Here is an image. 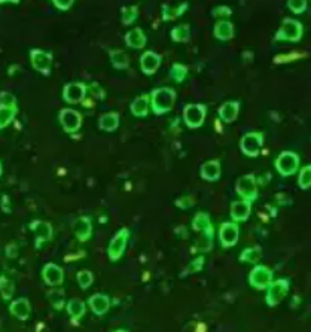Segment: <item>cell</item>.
Wrapping results in <instances>:
<instances>
[{
    "instance_id": "obj_1",
    "label": "cell",
    "mask_w": 311,
    "mask_h": 332,
    "mask_svg": "<svg viewBox=\"0 0 311 332\" xmlns=\"http://www.w3.org/2000/svg\"><path fill=\"white\" fill-rule=\"evenodd\" d=\"M151 102H152L154 113L164 115V113L173 109L175 102H176V91L173 88H168V87L154 89L152 95H151Z\"/></svg>"
},
{
    "instance_id": "obj_2",
    "label": "cell",
    "mask_w": 311,
    "mask_h": 332,
    "mask_svg": "<svg viewBox=\"0 0 311 332\" xmlns=\"http://www.w3.org/2000/svg\"><path fill=\"white\" fill-rule=\"evenodd\" d=\"M192 228L202 234V239L198 243V249L204 250V252L210 250L212 242H213V226L210 222V216L207 213H202V212L195 215V218L192 221Z\"/></svg>"
},
{
    "instance_id": "obj_3",
    "label": "cell",
    "mask_w": 311,
    "mask_h": 332,
    "mask_svg": "<svg viewBox=\"0 0 311 332\" xmlns=\"http://www.w3.org/2000/svg\"><path fill=\"white\" fill-rule=\"evenodd\" d=\"M275 169L283 177L295 175L299 169V156L292 151L282 152L275 159Z\"/></svg>"
},
{
    "instance_id": "obj_4",
    "label": "cell",
    "mask_w": 311,
    "mask_h": 332,
    "mask_svg": "<svg viewBox=\"0 0 311 332\" xmlns=\"http://www.w3.org/2000/svg\"><path fill=\"white\" fill-rule=\"evenodd\" d=\"M290 282L288 279H279V280H274L267 289V296H265V301L269 307H274V306H279L286 293L289 292Z\"/></svg>"
},
{
    "instance_id": "obj_5",
    "label": "cell",
    "mask_w": 311,
    "mask_h": 332,
    "mask_svg": "<svg viewBox=\"0 0 311 332\" xmlns=\"http://www.w3.org/2000/svg\"><path fill=\"white\" fill-rule=\"evenodd\" d=\"M302 24L296 20H290L286 18L283 24H282V28L277 31L275 35V41H288V42H298L301 41L302 38Z\"/></svg>"
},
{
    "instance_id": "obj_6",
    "label": "cell",
    "mask_w": 311,
    "mask_h": 332,
    "mask_svg": "<svg viewBox=\"0 0 311 332\" xmlns=\"http://www.w3.org/2000/svg\"><path fill=\"white\" fill-rule=\"evenodd\" d=\"M249 282L250 285L258 290H264L268 289V286L274 282L272 280V270L265 265H256L249 276Z\"/></svg>"
},
{
    "instance_id": "obj_7",
    "label": "cell",
    "mask_w": 311,
    "mask_h": 332,
    "mask_svg": "<svg viewBox=\"0 0 311 332\" xmlns=\"http://www.w3.org/2000/svg\"><path fill=\"white\" fill-rule=\"evenodd\" d=\"M207 108L204 105H188L183 109V119L189 128H198L204 124Z\"/></svg>"
},
{
    "instance_id": "obj_8",
    "label": "cell",
    "mask_w": 311,
    "mask_h": 332,
    "mask_svg": "<svg viewBox=\"0 0 311 332\" xmlns=\"http://www.w3.org/2000/svg\"><path fill=\"white\" fill-rule=\"evenodd\" d=\"M128 237H130V231L127 228H122L116 233V236L112 239L111 244H109V249H108V255L111 258V261H118L122 255H124V250L127 247V242H128Z\"/></svg>"
},
{
    "instance_id": "obj_9",
    "label": "cell",
    "mask_w": 311,
    "mask_h": 332,
    "mask_svg": "<svg viewBox=\"0 0 311 332\" xmlns=\"http://www.w3.org/2000/svg\"><path fill=\"white\" fill-rule=\"evenodd\" d=\"M235 188H237L238 195L245 200V201L252 203V201H255V200L258 198L256 179H255V176H252V175H246V176L240 177V179L237 180Z\"/></svg>"
},
{
    "instance_id": "obj_10",
    "label": "cell",
    "mask_w": 311,
    "mask_h": 332,
    "mask_svg": "<svg viewBox=\"0 0 311 332\" xmlns=\"http://www.w3.org/2000/svg\"><path fill=\"white\" fill-rule=\"evenodd\" d=\"M264 145V134L262 133H247L243 136L240 142V149L247 156H256L259 154Z\"/></svg>"
},
{
    "instance_id": "obj_11",
    "label": "cell",
    "mask_w": 311,
    "mask_h": 332,
    "mask_svg": "<svg viewBox=\"0 0 311 332\" xmlns=\"http://www.w3.org/2000/svg\"><path fill=\"white\" fill-rule=\"evenodd\" d=\"M60 122L66 133H76L82 125V115L73 109H63L60 112Z\"/></svg>"
},
{
    "instance_id": "obj_12",
    "label": "cell",
    "mask_w": 311,
    "mask_h": 332,
    "mask_svg": "<svg viewBox=\"0 0 311 332\" xmlns=\"http://www.w3.org/2000/svg\"><path fill=\"white\" fill-rule=\"evenodd\" d=\"M31 58V66L34 70H38L42 75H49L51 73V64H52V57L49 52H45L42 49H33L30 52Z\"/></svg>"
},
{
    "instance_id": "obj_13",
    "label": "cell",
    "mask_w": 311,
    "mask_h": 332,
    "mask_svg": "<svg viewBox=\"0 0 311 332\" xmlns=\"http://www.w3.org/2000/svg\"><path fill=\"white\" fill-rule=\"evenodd\" d=\"M87 95V85L82 82H72L67 84L63 89V98L64 102L75 105V103H81Z\"/></svg>"
},
{
    "instance_id": "obj_14",
    "label": "cell",
    "mask_w": 311,
    "mask_h": 332,
    "mask_svg": "<svg viewBox=\"0 0 311 332\" xmlns=\"http://www.w3.org/2000/svg\"><path fill=\"white\" fill-rule=\"evenodd\" d=\"M240 228L235 222H225L219 229V239L223 247H232L238 242Z\"/></svg>"
},
{
    "instance_id": "obj_15",
    "label": "cell",
    "mask_w": 311,
    "mask_h": 332,
    "mask_svg": "<svg viewBox=\"0 0 311 332\" xmlns=\"http://www.w3.org/2000/svg\"><path fill=\"white\" fill-rule=\"evenodd\" d=\"M30 229L34 233L36 236V247L39 249L41 244L45 243V242H49L52 239V226L49 223L42 221H34L31 222L30 225Z\"/></svg>"
},
{
    "instance_id": "obj_16",
    "label": "cell",
    "mask_w": 311,
    "mask_h": 332,
    "mask_svg": "<svg viewBox=\"0 0 311 332\" xmlns=\"http://www.w3.org/2000/svg\"><path fill=\"white\" fill-rule=\"evenodd\" d=\"M159 66H161V55H158L154 51L145 52L140 58V67L145 75H154Z\"/></svg>"
},
{
    "instance_id": "obj_17",
    "label": "cell",
    "mask_w": 311,
    "mask_h": 332,
    "mask_svg": "<svg viewBox=\"0 0 311 332\" xmlns=\"http://www.w3.org/2000/svg\"><path fill=\"white\" fill-rule=\"evenodd\" d=\"M42 276H44V280L46 285L49 286H57V285H61L63 283V270L55 264H46L42 271Z\"/></svg>"
},
{
    "instance_id": "obj_18",
    "label": "cell",
    "mask_w": 311,
    "mask_h": 332,
    "mask_svg": "<svg viewBox=\"0 0 311 332\" xmlns=\"http://www.w3.org/2000/svg\"><path fill=\"white\" fill-rule=\"evenodd\" d=\"M91 310L94 311L97 316H101L105 313H108L109 307H111V300L108 295H103V293H95L89 298L88 301Z\"/></svg>"
},
{
    "instance_id": "obj_19",
    "label": "cell",
    "mask_w": 311,
    "mask_h": 332,
    "mask_svg": "<svg viewBox=\"0 0 311 332\" xmlns=\"http://www.w3.org/2000/svg\"><path fill=\"white\" fill-rule=\"evenodd\" d=\"M73 231L76 234V237L81 242H87L91 234H92V225H91V219L87 216H82L79 219H76L73 223Z\"/></svg>"
},
{
    "instance_id": "obj_20",
    "label": "cell",
    "mask_w": 311,
    "mask_h": 332,
    "mask_svg": "<svg viewBox=\"0 0 311 332\" xmlns=\"http://www.w3.org/2000/svg\"><path fill=\"white\" fill-rule=\"evenodd\" d=\"M201 177L209 182H216L221 177V162L213 159L201 165Z\"/></svg>"
},
{
    "instance_id": "obj_21",
    "label": "cell",
    "mask_w": 311,
    "mask_h": 332,
    "mask_svg": "<svg viewBox=\"0 0 311 332\" xmlns=\"http://www.w3.org/2000/svg\"><path fill=\"white\" fill-rule=\"evenodd\" d=\"M250 209H252V203L249 201H234L231 206V216L235 222L246 221L250 215Z\"/></svg>"
},
{
    "instance_id": "obj_22",
    "label": "cell",
    "mask_w": 311,
    "mask_h": 332,
    "mask_svg": "<svg viewBox=\"0 0 311 332\" xmlns=\"http://www.w3.org/2000/svg\"><path fill=\"white\" fill-rule=\"evenodd\" d=\"M188 9V3H165L164 6H162V18L165 20V21H168V20H176L179 18L185 11Z\"/></svg>"
},
{
    "instance_id": "obj_23",
    "label": "cell",
    "mask_w": 311,
    "mask_h": 332,
    "mask_svg": "<svg viewBox=\"0 0 311 332\" xmlns=\"http://www.w3.org/2000/svg\"><path fill=\"white\" fill-rule=\"evenodd\" d=\"M240 103L238 102H226L219 108V116L223 122H232L238 116Z\"/></svg>"
},
{
    "instance_id": "obj_24",
    "label": "cell",
    "mask_w": 311,
    "mask_h": 332,
    "mask_svg": "<svg viewBox=\"0 0 311 332\" xmlns=\"http://www.w3.org/2000/svg\"><path fill=\"white\" fill-rule=\"evenodd\" d=\"M30 310L31 309H30V303L27 298H18L11 304V313L20 320H27L30 316Z\"/></svg>"
},
{
    "instance_id": "obj_25",
    "label": "cell",
    "mask_w": 311,
    "mask_h": 332,
    "mask_svg": "<svg viewBox=\"0 0 311 332\" xmlns=\"http://www.w3.org/2000/svg\"><path fill=\"white\" fill-rule=\"evenodd\" d=\"M149 103H151V97L149 95H140L134 100L130 106L131 113L134 116H139V118H143L148 115L149 112Z\"/></svg>"
},
{
    "instance_id": "obj_26",
    "label": "cell",
    "mask_w": 311,
    "mask_h": 332,
    "mask_svg": "<svg viewBox=\"0 0 311 332\" xmlns=\"http://www.w3.org/2000/svg\"><path fill=\"white\" fill-rule=\"evenodd\" d=\"M98 127L103 130V131H115L118 127H119V115L111 112V113H105L100 116L98 119Z\"/></svg>"
},
{
    "instance_id": "obj_27",
    "label": "cell",
    "mask_w": 311,
    "mask_h": 332,
    "mask_svg": "<svg viewBox=\"0 0 311 332\" xmlns=\"http://www.w3.org/2000/svg\"><path fill=\"white\" fill-rule=\"evenodd\" d=\"M125 42L130 48H134V49H140L146 45V36L145 33L140 30V28H134L131 31H128L125 35Z\"/></svg>"
},
{
    "instance_id": "obj_28",
    "label": "cell",
    "mask_w": 311,
    "mask_h": 332,
    "mask_svg": "<svg viewBox=\"0 0 311 332\" xmlns=\"http://www.w3.org/2000/svg\"><path fill=\"white\" fill-rule=\"evenodd\" d=\"M215 36L219 41H229L234 36V25L229 21H219L215 25Z\"/></svg>"
},
{
    "instance_id": "obj_29",
    "label": "cell",
    "mask_w": 311,
    "mask_h": 332,
    "mask_svg": "<svg viewBox=\"0 0 311 332\" xmlns=\"http://www.w3.org/2000/svg\"><path fill=\"white\" fill-rule=\"evenodd\" d=\"M67 313L72 316L73 320L81 319L85 314V303L81 301V300H76V298L70 300L68 304H67Z\"/></svg>"
},
{
    "instance_id": "obj_30",
    "label": "cell",
    "mask_w": 311,
    "mask_h": 332,
    "mask_svg": "<svg viewBox=\"0 0 311 332\" xmlns=\"http://www.w3.org/2000/svg\"><path fill=\"white\" fill-rule=\"evenodd\" d=\"M189 36H191V28L188 24H180L171 30V39L175 42H188Z\"/></svg>"
},
{
    "instance_id": "obj_31",
    "label": "cell",
    "mask_w": 311,
    "mask_h": 332,
    "mask_svg": "<svg viewBox=\"0 0 311 332\" xmlns=\"http://www.w3.org/2000/svg\"><path fill=\"white\" fill-rule=\"evenodd\" d=\"M111 61L116 69H127L128 67V57L124 51L113 49L111 51Z\"/></svg>"
},
{
    "instance_id": "obj_32",
    "label": "cell",
    "mask_w": 311,
    "mask_h": 332,
    "mask_svg": "<svg viewBox=\"0 0 311 332\" xmlns=\"http://www.w3.org/2000/svg\"><path fill=\"white\" fill-rule=\"evenodd\" d=\"M262 258V252L259 247H249L243 250V253L240 255V259L245 262H250V264H256L258 261H261Z\"/></svg>"
},
{
    "instance_id": "obj_33",
    "label": "cell",
    "mask_w": 311,
    "mask_h": 332,
    "mask_svg": "<svg viewBox=\"0 0 311 332\" xmlns=\"http://www.w3.org/2000/svg\"><path fill=\"white\" fill-rule=\"evenodd\" d=\"M14 290H15L14 282L5 276H0V295L3 296V300H11L14 296Z\"/></svg>"
},
{
    "instance_id": "obj_34",
    "label": "cell",
    "mask_w": 311,
    "mask_h": 332,
    "mask_svg": "<svg viewBox=\"0 0 311 332\" xmlns=\"http://www.w3.org/2000/svg\"><path fill=\"white\" fill-rule=\"evenodd\" d=\"M48 298H49V303L52 304V307L55 310H61L63 306H64V292L60 290V289H54L48 293Z\"/></svg>"
},
{
    "instance_id": "obj_35",
    "label": "cell",
    "mask_w": 311,
    "mask_h": 332,
    "mask_svg": "<svg viewBox=\"0 0 311 332\" xmlns=\"http://www.w3.org/2000/svg\"><path fill=\"white\" fill-rule=\"evenodd\" d=\"M17 112H18L17 108L12 109V108H3V106H0V130L11 124V121L14 119V116L17 115Z\"/></svg>"
},
{
    "instance_id": "obj_36",
    "label": "cell",
    "mask_w": 311,
    "mask_h": 332,
    "mask_svg": "<svg viewBox=\"0 0 311 332\" xmlns=\"http://www.w3.org/2000/svg\"><path fill=\"white\" fill-rule=\"evenodd\" d=\"M298 185L301 189H308L311 188V164L301 169L299 177H298Z\"/></svg>"
},
{
    "instance_id": "obj_37",
    "label": "cell",
    "mask_w": 311,
    "mask_h": 332,
    "mask_svg": "<svg viewBox=\"0 0 311 332\" xmlns=\"http://www.w3.org/2000/svg\"><path fill=\"white\" fill-rule=\"evenodd\" d=\"M186 75H188V69L183 64H173L170 70V78L176 82H183Z\"/></svg>"
},
{
    "instance_id": "obj_38",
    "label": "cell",
    "mask_w": 311,
    "mask_h": 332,
    "mask_svg": "<svg viewBox=\"0 0 311 332\" xmlns=\"http://www.w3.org/2000/svg\"><path fill=\"white\" fill-rule=\"evenodd\" d=\"M94 282V276L92 273L88 270H84V271H79L78 273V283L82 289H88Z\"/></svg>"
},
{
    "instance_id": "obj_39",
    "label": "cell",
    "mask_w": 311,
    "mask_h": 332,
    "mask_svg": "<svg viewBox=\"0 0 311 332\" xmlns=\"http://www.w3.org/2000/svg\"><path fill=\"white\" fill-rule=\"evenodd\" d=\"M137 15H139V11H137L135 6L122 8V22H124L125 25L133 24V22L135 21V18H137Z\"/></svg>"
},
{
    "instance_id": "obj_40",
    "label": "cell",
    "mask_w": 311,
    "mask_h": 332,
    "mask_svg": "<svg viewBox=\"0 0 311 332\" xmlns=\"http://www.w3.org/2000/svg\"><path fill=\"white\" fill-rule=\"evenodd\" d=\"M0 106H3V108H17V98H15V95L14 94H11V92H6V91H3V92H0Z\"/></svg>"
},
{
    "instance_id": "obj_41",
    "label": "cell",
    "mask_w": 311,
    "mask_h": 332,
    "mask_svg": "<svg viewBox=\"0 0 311 332\" xmlns=\"http://www.w3.org/2000/svg\"><path fill=\"white\" fill-rule=\"evenodd\" d=\"M202 265H204V258L200 256V258L194 259L192 262H189V265L186 267V270H185V273H183L182 276H186V274H194V273H200L201 270H202Z\"/></svg>"
},
{
    "instance_id": "obj_42",
    "label": "cell",
    "mask_w": 311,
    "mask_h": 332,
    "mask_svg": "<svg viewBox=\"0 0 311 332\" xmlns=\"http://www.w3.org/2000/svg\"><path fill=\"white\" fill-rule=\"evenodd\" d=\"M288 6L293 14H302L307 9V2L305 0H290L288 2Z\"/></svg>"
},
{
    "instance_id": "obj_43",
    "label": "cell",
    "mask_w": 311,
    "mask_h": 332,
    "mask_svg": "<svg viewBox=\"0 0 311 332\" xmlns=\"http://www.w3.org/2000/svg\"><path fill=\"white\" fill-rule=\"evenodd\" d=\"M54 6L60 11H68L73 6V2L72 0H55Z\"/></svg>"
},
{
    "instance_id": "obj_44",
    "label": "cell",
    "mask_w": 311,
    "mask_h": 332,
    "mask_svg": "<svg viewBox=\"0 0 311 332\" xmlns=\"http://www.w3.org/2000/svg\"><path fill=\"white\" fill-rule=\"evenodd\" d=\"M176 204H178V207H180V209H188V207H191L194 204V201H192L191 197H185V198H179L176 201Z\"/></svg>"
},
{
    "instance_id": "obj_45",
    "label": "cell",
    "mask_w": 311,
    "mask_h": 332,
    "mask_svg": "<svg viewBox=\"0 0 311 332\" xmlns=\"http://www.w3.org/2000/svg\"><path fill=\"white\" fill-rule=\"evenodd\" d=\"M89 89L92 91V94H94V95H95L97 98H105V91L100 88V87H98L97 84H92V85L89 87Z\"/></svg>"
},
{
    "instance_id": "obj_46",
    "label": "cell",
    "mask_w": 311,
    "mask_h": 332,
    "mask_svg": "<svg viewBox=\"0 0 311 332\" xmlns=\"http://www.w3.org/2000/svg\"><path fill=\"white\" fill-rule=\"evenodd\" d=\"M231 14H232V11H231L229 8H226V6L216 8V9L213 11V15H215V17H218V15H231Z\"/></svg>"
},
{
    "instance_id": "obj_47",
    "label": "cell",
    "mask_w": 311,
    "mask_h": 332,
    "mask_svg": "<svg viewBox=\"0 0 311 332\" xmlns=\"http://www.w3.org/2000/svg\"><path fill=\"white\" fill-rule=\"evenodd\" d=\"M17 246L15 244H9L8 247H6V255L9 256V258H15L17 256Z\"/></svg>"
},
{
    "instance_id": "obj_48",
    "label": "cell",
    "mask_w": 311,
    "mask_h": 332,
    "mask_svg": "<svg viewBox=\"0 0 311 332\" xmlns=\"http://www.w3.org/2000/svg\"><path fill=\"white\" fill-rule=\"evenodd\" d=\"M0 176H2V164H0Z\"/></svg>"
},
{
    "instance_id": "obj_49",
    "label": "cell",
    "mask_w": 311,
    "mask_h": 332,
    "mask_svg": "<svg viewBox=\"0 0 311 332\" xmlns=\"http://www.w3.org/2000/svg\"><path fill=\"white\" fill-rule=\"evenodd\" d=\"M115 332H127V331H122V329H121V331H115Z\"/></svg>"
}]
</instances>
